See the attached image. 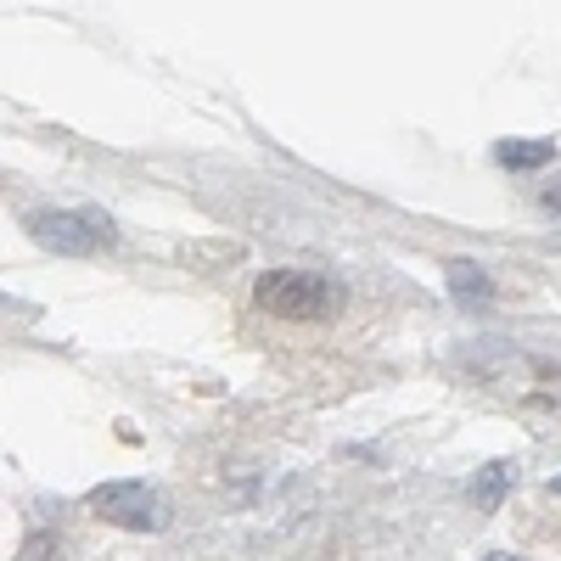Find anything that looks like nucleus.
I'll return each mask as SVG.
<instances>
[{
  "mask_svg": "<svg viewBox=\"0 0 561 561\" xmlns=\"http://www.w3.org/2000/svg\"><path fill=\"white\" fill-rule=\"evenodd\" d=\"M253 298L264 314H280V320H332L343 309V287L314 270H270L259 275Z\"/></svg>",
  "mask_w": 561,
  "mask_h": 561,
  "instance_id": "nucleus-1",
  "label": "nucleus"
},
{
  "mask_svg": "<svg viewBox=\"0 0 561 561\" xmlns=\"http://www.w3.org/2000/svg\"><path fill=\"white\" fill-rule=\"evenodd\" d=\"M90 511L113 528H129V534H163L174 505L158 483H135V478H118V483H102L90 494Z\"/></svg>",
  "mask_w": 561,
  "mask_h": 561,
  "instance_id": "nucleus-2",
  "label": "nucleus"
},
{
  "mask_svg": "<svg viewBox=\"0 0 561 561\" xmlns=\"http://www.w3.org/2000/svg\"><path fill=\"white\" fill-rule=\"evenodd\" d=\"M28 237L51 253H102L113 248V219L84 208V214H28Z\"/></svg>",
  "mask_w": 561,
  "mask_h": 561,
  "instance_id": "nucleus-3",
  "label": "nucleus"
},
{
  "mask_svg": "<svg viewBox=\"0 0 561 561\" xmlns=\"http://www.w3.org/2000/svg\"><path fill=\"white\" fill-rule=\"evenodd\" d=\"M511 483H517V466H505V460H489L483 472H472V483H466V494H472L478 505H494L500 494H511Z\"/></svg>",
  "mask_w": 561,
  "mask_h": 561,
  "instance_id": "nucleus-4",
  "label": "nucleus"
},
{
  "mask_svg": "<svg viewBox=\"0 0 561 561\" xmlns=\"http://www.w3.org/2000/svg\"><path fill=\"white\" fill-rule=\"evenodd\" d=\"M494 158H500L505 169H539V163L556 158V147H550V140H500Z\"/></svg>",
  "mask_w": 561,
  "mask_h": 561,
  "instance_id": "nucleus-5",
  "label": "nucleus"
},
{
  "mask_svg": "<svg viewBox=\"0 0 561 561\" xmlns=\"http://www.w3.org/2000/svg\"><path fill=\"white\" fill-rule=\"evenodd\" d=\"M449 293L466 298V304H489V298H494L489 275H483L478 264H449Z\"/></svg>",
  "mask_w": 561,
  "mask_h": 561,
  "instance_id": "nucleus-6",
  "label": "nucleus"
},
{
  "mask_svg": "<svg viewBox=\"0 0 561 561\" xmlns=\"http://www.w3.org/2000/svg\"><path fill=\"white\" fill-rule=\"evenodd\" d=\"M489 561H523V556H489Z\"/></svg>",
  "mask_w": 561,
  "mask_h": 561,
  "instance_id": "nucleus-7",
  "label": "nucleus"
},
{
  "mask_svg": "<svg viewBox=\"0 0 561 561\" xmlns=\"http://www.w3.org/2000/svg\"><path fill=\"white\" fill-rule=\"evenodd\" d=\"M550 489H556V494H561V478H556V483H550Z\"/></svg>",
  "mask_w": 561,
  "mask_h": 561,
  "instance_id": "nucleus-8",
  "label": "nucleus"
}]
</instances>
